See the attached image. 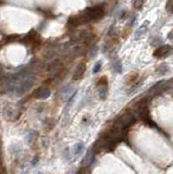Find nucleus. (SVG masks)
<instances>
[{
  "mask_svg": "<svg viewBox=\"0 0 173 174\" xmlns=\"http://www.w3.org/2000/svg\"><path fill=\"white\" fill-rule=\"evenodd\" d=\"M85 16H86L87 21L91 20H96V19H99L104 14V10L100 7H94V8H89L86 11L84 12Z\"/></svg>",
  "mask_w": 173,
  "mask_h": 174,
  "instance_id": "1",
  "label": "nucleus"
},
{
  "mask_svg": "<svg viewBox=\"0 0 173 174\" xmlns=\"http://www.w3.org/2000/svg\"><path fill=\"white\" fill-rule=\"evenodd\" d=\"M171 51H172V48H171V46L163 45L162 47H159L157 50H155V52H153V56H155L156 58H163V57H166L168 54H170Z\"/></svg>",
  "mask_w": 173,
  "mask_h": 174,
  "instance_id": "2",
  "label": "nucleus"
},
{
  "mask_svg": "<svg viewBox=\"0 0 173 174\" xmlns=\"http://www.w3.org/2000/svg\"><path fill=\"white\" fill-rule=\"evenodd\" d=\"M50 95V90L48 88H40L38 92H36V98L38 99H46Z\"/></svg>",
  "mask_w": 173,
  "mask_h": 174,
  "instance_id": "3",
  "label": "nucleus"
},
{
  "mask_svg": "<svg viewBox=\"0 0 173 174\" xmlns=\"http://www.w3.org/2000/svg\"><path fill=\"white\" fill-rule=\"evenodd\" d=\"M85 72V65L84 64H80L76 69L75 73H74V80H78V78L82 77V75Z\"/></svg>",
  "mask_w": 173,
  "mask_h": 174,
  "instance_id": "4",
  "label": "nucleus"
},
{
  "mask_svg": "<svg viewBox=\"0 0 173 174\" xmlns=\"http://www.w3.org/2000/svg\"><path fill=\"white\" fill-rule=\"evenodd\" d=\"M83 151V145L82 144H78V145L74 147V154L75 156H78L80 154H82Z\"/></svg>",
  "mask_w": 173,
  "mask_h": 174,
  "instance_id": "5",
  "label": "nucleus"
},
{
  "mask_svg": "<svg viewBox=\"0 0 173 174\" xmlns=\"http://www.w3.org/2000/svg\"><path fill=\"white\" fill-rule=\"evenodd\" d=\"M144 1L145 0H134V2H133L134 8H136V9H140V8L143 7V5H144Z\"/></svg>",
  "mask_w": 173,
  "mask_h": 174,
  "instance_id": "6",
  "label": "nucleus"
},
{
  "mask_svg": "<svg viewBox=\"0 0 173 174\" xmlns=\"http://www.w3.org/2000/svg\"><path fill=\"white\" fill-rule=\"evenodd\" d=\"M166 10H168V12L173 13V0H168V2H166Z\"/></svg>",
  "mask_w": 173,
  "mask_h": 174,
  "instance_id": "7",
  "label": "nucleus"
},
{
  "mask_svg": "<svg viewBox=\"0 0 173 174\" xmlns=\"http://www.w3.org/2000/svg\"><path fill=\"white\" fill-rule=\"evenodd\" d=\"M100 65H101V64H100V62H98L97 64L95 65V69H94V73H97V72L99 71V69H100Z\"/></svg>",
  "mask_w": 173,
  "mask_h": 174,
  "instance_id": "8",
  "label": "nucleus"
},
{
  "mask_svg": "<svg viewBox=\"0 0 173 174\" xmlns=\"http://www.w3.org/2000/svg\"><path fill=\"white\" fill-rule=\"evenodd\" d=\"M33 135H34V133H33V132H31V133H29V137H27V139H29V141H29V144H31L32 141H33Z\"/></svg>",
  "mask_w": 173,
  "mask_h": 174,
  "instance_id": "9",
  "label": "nucleus"
},
{
  "mask_svg": "<svg viewBox=\"0 0 173 174\" xmlns=\"http://www.w3.org/2000/svg\"><path fill=\"white\" fill-rule=\"evenodd\" d=\"M0 174H6L5 172H2V171H0Z\"/></svg>",
  "mask_w": 173,
  "mask_h": 174,
  "instance_id": "10",
  "label": "nucleus"
}]
</instances>
